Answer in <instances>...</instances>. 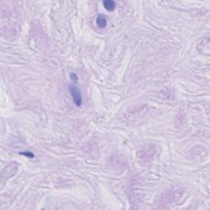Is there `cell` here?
<instances>
[{"instance_id": "6da1fadb", "label": "cell", "mask_w": 210, "mask_h": 210, "mask_svg": "<svg viewBox=\"0 0 210 210\" xmlns=\"http://www.w3.org/2000/svg\"><path fill=\"white\" fill-rule=\"evenodd\" d=\"M69 91L72 97V100L74 101L75 104L76 105L77 107H80L81 104H82V102H83V98H82L80 90L76 86L71 85L69 86Z\"/></svg>"}, {"instance_id": "7a4b0ae2", "label": "cell", "mask_w": 210, "mask_h": 210, "mask_svg": "<svg viewBox=\"0 0 210 210\" xmlns=\"http://www.w3.org/2000/svg\"><path fill=\"white\" fill-rule=\"evenodd\" d=\"M107 23H108V20H107V17L104 15L100 14L96 17V25L100 29H103L106 27Z\"/></svg>"}, {"instance_id": "3957f363", "label": "cell", "mask_w": 210, "mask_h": 210, "mask_svg": "<svg viewBox=\"0 0 210 210\" xmlns=\"http://www.w3.org/2000/svg\"><path fill=\"white\" fill-rule=\"evenodd\" d=\"M103 5L104 7V8L108 11L111 12L113 11L115 8H116V3L112 0H105L103 2Z\"/></svg>"}, {"instance_id": "277c9868", "label": "cell", "mask_w": 210, "mask_h": 210, "mask_svg": "<svg viewBox=\"0 0 210 210\" xmlns=\"http://www.w3.org/2000/svg\"><path fill=\"white\" fill-rule=\"evenodd\" d=\"M70 77H71V79H72V80H75V81H76V80H77V79H78L77 76L75 74V73H72V74L70 75Z\"/></svg>"}, {"instance_id": "5b68a950", "label": "cell", "mask_w": 210, "mask_h": 210, "mask_svg": "<svg viewBox=\"0 0 210 210\" xmlns=\"http://www.w3.org/2000/svg\"><path fill=\"white\" fill-rule=\"evenodd\" d=\"M22 154L25 155V156H27V157H29V158H33L34 157L33 154H31V153H29V152H27V153H22Z\"/></svg>"}]
</instances>
